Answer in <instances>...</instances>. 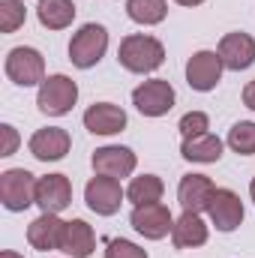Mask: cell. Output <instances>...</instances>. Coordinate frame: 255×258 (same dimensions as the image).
Segmentation results:
<instances>
[{
    "label": "cell",
    "instance_id": "obj_6",
    "mask_svg": "<svg viewBox=\"0 0 255 258\" xmlns=\"http://www.w3.org/2000/svg\"><path fill=\"white\" fill-rule=\"evenodd\" d=\"M174 87L165 78H150L144 84H138L132 90V105L144 114V117H162L174 108Z\"/></svg>",
    "mask_w": 255,
    "mask_h": 258
},
{
    "label": "cell",
    "instance_id": "obj_28",
    "mask_svg": "<svg viewBox=\"0 0 255 258\" xmlns=\"http://www.w3.org/2000/svg\"><path fill=\"white\" fill-rule=\"evenodd\" d=\"M0 135H3V147H0V156H12L15 147H18V132L12 123H3L0 126Z\"/></svg>",
    "mask_w": 255,
    "mask_h": 258
},
{
    "label": "cell",
    "instance_id": "obj_27",
    "mask_svg": "<svg viewBox=\"0 0 255 258\" xmlns=\"http://www.w3.org/2000/svg\"><path fill=\"white\" fill-rule=\"evenodd\" d=\"M105 258H147V249H141L138 243L132 240H108V249H105Z\"/></svg>",
    "mask_w": 255,
    "mask_h": 258
},
{
    "label": "cell",
    "instance_id": "obj_4",
    "mask_svg": "<svg viewBox=\"0 0 255 258\" xmlns=\"http://www.w3.org/2000/svg\"><path fill=\"white\" fill-rule=\"evenodd\" d=\"M0 204L12 213L36 204V177L27 168H6L0 174Z\"/></svg>",
    "mask_w": 255,
    "mask_h": 258
},
{
    "label": "cell",
    "instance_id": "obj_17",
    "mask_svg": "<svg viewBox=\"0 0 255 258\" xmlns=\"http://www.w3.org/2000/svg\"><path fill=\"white\" fill-rule=\"evenodd\" d=\"M84 126L93 135H117L126 129V111L111 102H93L84 111Z\"/></svg>",
    "mask_w": 255,
    "mask_h": 258
},
{
    "label": "cell",
    "instance_id": "obj_2",
    "mask_svg": "<svg viewBox=\"0 0 255 258\" xmlns=\"http://www.w3.org/2000/svg\"><path fill=\"white\" fill-rule=\"evenodd\" d=\"M78 102V84L69 78V75H48L42 84H39V93H36V105L42 114L48 117H63L72 111V105Z\"/></svg>",
    "mask_w": 255,
    "mask_h": 258
},
{
    "label": "cell",
    "instance_id": "obj_23",
    "mask_svg": "<svg viewBox=\"0 0 255 258\" xmlns=\"http://www.w3.org/2000/svg\"><path fill=\"white\" fill-rule=\"evenodd\" d=\"M165 192V183L156 177V174H141V177H132L126 189V198L138 207V204H153V201H162Z\"/></svg>",
    "mask_w": 255,
    "mask_h": 258
},
{
    "label": "cell",
    "instance_id": "obj_24",
    "mask_svg": "<svg viewBox=\"0 0 255 258\" xmlns=\"http://www.w3.org/2000/svg\"><path fill=\"white\" fill-rule=\"evenodd\" d=\"M228 147L240 156H252L255 153V123L252 120H240L228 129Z\"/></svg>",
    "mask_w": 255,
    "mask_h": 258
},
{
    "label": "cell",
    "instance_id": "obj_16",
    "mask_svg": "<svg viewBox=\"0 0 255 258\" xmlns=\"http://www.w3.org/2000/svg\"><path fill=\"white\" fill-rule=\"evenodd\" d=\"M63 219L57 213H42L27 225V243L36 252H51L60 249V237H63Z\"/></svg>",
    "mask_w": 255,
    "mask_h": 258
},
{
    "label": "cell",
    "instance_id": "obj_10",
    "mask_svg": "<svg viewBox=\"0 0 255 258\" xmlns=\"http://www.w3.org/2000/svg\"><path fill=\"white\" fill-rule=\"evenodd\" d=\"M219 60L225 69L231 72H243L255 63V39L243 30H234V33H225L219 39V48H216Z\"/></svg>",
    "mask_w": 255,
    "mask_h": 258
},
{
    "label": "cell",
    "instance_id": "obj_18",
    "mask_svg": "<svg viewBox=\"0 0 255 258\" xmlns=\"http://www.w3.org/2000/svg\"><path fill=\"white\" fill-rule=\"evenodd\" d=\"M96 249V234L84 219H69L63 225V237H60V252L72 258H90Z\"/></svg>",
    "mask_w": 255,
    "mask_h": 258
},
{
    "label": "cell",
    "instance_id": "obj_7",
    "mask_svg": "<svg viewBox=\"0 0 255 258\" xmlns=\"http://www.w3.org/2000/svg\"><path fill=\"white\" fill-rule=\"evenodd\" d=\"M129 222H132V228H135L141 237H147V240H162V237H168L171 228H174V216H171V210H168L162 201L132 207Z\"/></svg>",
    "mask_w": 255,
    "mask_h": 258
},
{
    "label": "cell",
    "instance_id": "obj_32",
    "mask_svg": "<svg viewBox=\"0 0 255 258\" xmlns=\"http://www.w3.org/2000/svg\"><path fill=\"white\" fill-rule=\"evenodd\" d=\"M249 195H252V201H255V177L249 180Z\"/></svg>",
    "mask_w": 255,
    "mask_h": 258
},
{
    "label": "cell",
    "instance_id": "obj_15",
    "mask_svg": "<svg viewBox=\"0 0 255 258\" xmlns=\"http://www.w3.org/2000/svg\"><path fill=\"white\" fill-rule=\"evenodd\" d=\"M216 192L213 180L207 174H186L180 177V186H177V201L183 210L189 213H204L210 207V198Z\"/></svg>",
    "mask_w": 255,
    "mask_h": 258
},
{
    "label": "cell",
    "instance_id": "obj_12",
    "mask_svg": "<svg viewBox=\"0 0 255 258\" xmlns=\"http://www.w3.org/2000/svg\"><path fill=\"white\" fill-rule=\"evenodd\" d=\"M36 204L42 213H63L72 204V183L66 174H45L36 180Z\"/></svg>",
    "mask_w": 255,
    "mask_h": 258
},
{
    "label": "cell",
    "instance_id": "obj_8",
    "mask_svg": "<svg viewBox=\"0 0 255 258\" xmlns=\"http://www.w3.org/2000/svg\"><path fill=\"white\" fill-rule=\"evenodd\" d=\"M123 198H126V192H123V186H120L117 177L96 174V177H90L87 186H84V201H87V207H90L93 213H99V216H114V213L120 210Z\"/></svg>",
    "mask_w": 255,
    "mask_h": 258
},
{
    "label": "cell",
    "instance_id": "obj_30",
    "mask_svg": "<svg viewBox=\"0 0 255 258\" xmlns=\"http://www.w3.org/2000/svg\"><path fill=\"white\" fill-rule=\"evenodd\" d=\"M174 3H180V6H201L204 0H174Z\"/></svg>",
    "mask_w": 255,
    "mask_h": 258
},
{
    "label": "cell",
    "instance_id": "obj_14",
    "mask_svg": "<svg viewBox=\"0 0 255 258\" xmlns=\"http://www.w3.org/2000/svg\"><path fill=\"white\" fill-rule=\"evenodd\" d=\"M207 213H210V222L216 225V231H234L243 222V201L231 189H216Z\"/></svg>",
    "mask_w": 255,
    "mask_h": 258
},
{
    "label": "cell",
    "instance_id": "obj_1",
    "mask_svg": "<svg viewBox=\"0 0 255 258\" xmlns=\"http://www.w3.org/2000/svg\"><path fill=\"white\" fill-rule=\"evenodd\" d=\"M117 60H120L123 69L144 75V72H153V69H159L165 63V48H162V42L156 36L129 33L120 42V48H117Z\"/></svg>",
    "mask_w": 255,
    "mask_h": 258
},
{
    "label": "cell",
    "instance_id": "obj_22",
    "mask_svg": "<svg viewBox=\"0 0 255 258\" xmlns=\"http://www.w3.org/2000/svg\"><path fill=\"white\" fill-rule=\"evenodd\" d=\"M126 15L135 24L153 27V24H162L165 21L168 3L165 0H126Z\"/></svg>",
    "mask_w": 255,
    "mask_h": 258
},
{
    "label": "cell",
    "instance_id": "obj_19",
    "mask_svg": "<svg viewBox=\"0 0 255 258\" xmlns=\"http://www.w3.org/2000/svg\"><path fill=\"white\" fill-rule=\"evenodd\" d=\"M207 237H210V231H207L201 213H189V210H183V216L174 219L171 243H174L177 249H195V246H204Z\"/></svg>",
    "mask_w": 255,
    "mask_h": 258
},
{
    "label": "cell",
    "instance_id": "obj_31",
    "mask_svg": "<svg viewBox=\"0 0 255 258\" xmlns=\"http://www.w3.org/2000/svg\"><path fill=\"white\" fill-rule=\"evenodd\" d=\"M0 258H24V255H18V252H12V249H6V252H0Z\"/></svg>",
    "mask_w": 255,
    "mask_h": 258
},
{
    "label": "cell",
    "instance_id": "obj_26",
    "mask_svg": "<svg viewBox=\"0 0 255 258\" xmlns=\"http://www.w3.org/2000/svg\"><path fill=\"white\" fill-rule=\"evenodd\" d=\"M177 129H180V135H183V138H192V135L207 132V129H210V120H207V114H204V111H186V114L180 117Z\"/></svg>",
    "mask_w": 255,
    "mask_h": 258
},
{
    "label": "cell",
    "instance_id": "obj_13",
    "mask_svg": "<svg viewBox=\"0 0 255 258\" xmlns=\"http://www.w3.org/2000/svg\"><path fill=\"white\" fill-rule=\"evenodd\" d=\"M93 171L96 174H105V177H129L132 171H135V165H138V159H135V153L129 150V147H120V144H108V147H99L96 153H93Z\"/></svg>",
    "mask_w": 255,
    "mask_h": 258
},
{
    "label": "cell",
    "instance_id": "obj_5",
    "mask_svg": "<svg viewBox=\"0 0 255 258\" xmlns=\"http://www.w3.org/2000/svg\"><path fill=\"white\" fill-rule=\"evenodd\" d=\"M6 78L18 87H33V84H42L45 81V57L30 48V45H18L6 54Z\"/></svg>",
    "mask_w": 255,
    "mask_h": 258
},
{
    "label": "cell",
    "instance_id": "obj_9",
    "mask_svg": "<svg viewBox=\"0 0 255 258\" xmlns=\"http://www.w3.org/2000/svg\"><path fill=\"white\" fill-rule=\"evenodd\" d=\"M222 60H219V54L216 51H195L189 57V63H186V84H189L192 90H198V93H210L216 84H219V78H222Z\"/></svg>",
    "mask_w": 255,
    "mask_h": 258
},
{
    "label": "cell",
    "instance_id": "obj_11",
    "mask_svg": "<svg viewBox=\"0 0 255 258\" xmlns=\"http://www.w3.org/2000/svg\"><path fill=\"white\" fill-rule=\"evenodd\" d=\"M27 147H30L33 159H39V162H57V159H63L66 153H69L72 138L60 126H45V129H36L30 135Z\"/></svg>",
    "mask_w": 255,
    "mask_h": 258
},
{
    "label": "cell",
    "instance_id": "obj_21",
    "mask_svg": "<svg viewBox=\"0 0 255 258\" xmlns=\"http://www.w3.org/2000/svg\"><path fill=\"white\" fill-rule=\"evenodd\" d=\"M36 18L48 30H63V27L72 24V18H75V3L72 0H39Z\"/></svg>",
    "mask_w": 255,
    "mask_h": 258
},
{
    "label": "cell",
    "instance_id": "obj_20",
    "mask_svg": "<svg viewBox=\"0 0 255 258\" xmlns=\"http://www.w3.org/2000/svg\"><path fill=\"white\" fill-rule=\"evenodd\" d=\"M180 156L189 159V162H201V165L219 162V156H222V138L213 135V132H201V135L183 138V144H180Z\"/></svg>",
    "mask_w": 255,
    "mask_h": 258
},
{
    "label": "cell",
    "instance_id": "obj_29",
    "mask_svg": "<svg viewBox=\"0 0 255 258\" xmlns=\"http://www.w3.org/2000/svg\"><path fill=\"white\" fill-rule=\"evenodd\" d=\"M243 105L255 111V78L249 81V84H246V87H243Z\"/></svg>",
    "mask_w": 255,
    "mask_h": 258
},
{
    "label": "cell",
    "instance_id": "obj_3",
    "mask_svg": "<svg viewBox=\"0 0 255 258\" xmlns=\"http://www.w3.org/2000/svg\"><path fill=\"white\" fill-rule=\"evenodd\" d=\"M105 51H108V30L102 24H93V21L84 24V27H78V33L69 42V60L78 69L96 66L102 60Z\"/></svg>",
    "mask_w": 255,
    "mask_h": 258
},
{
    "label": "cell",
    "instance_id": "obj_25",
    "mask_svg": "<svg viewBox=\"0 0 255 258\" xmlns=\"http://www.w3.org/2000/svg\"><path fill=\"white\" fill-rule=\"evenodd\" d=\"M27 18L21 0H0V33H15Z\"/></svg>",
    "mask_w": 255,
    "mask_h": 258
}]
</instances>
